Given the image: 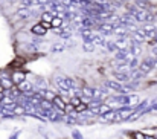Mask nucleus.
<instances>
[{
    "label": "nucleus",
    "mask_w": 157,
    "mask_h": 139,
    "mask_svg": "<svg viewBox=\"0 0 157 139\" xmlns=\"http://www.w3.org/2000/svg\"><path fill=\"white\" fill-rule=\"evenodd\" d=\"M0 84H2L3 90H9L11 87H14L12 73H9L8 70H2V72H0Z\"/></svg>",
    "instance_id": "2"
},
{
    "label": "nucleus",
    "mask_w": 157,
    "mask_h": 139,
    "mask_svg": "<svg viewBox=\"0 0 157 139\" xmlns=\"http://www.w3.org/2000/svg\"><path fill=\"white\" fill-rule=\"evenodd\" d=\"M114 78L117 80V83H124V84H128L131 83V75L127 73V72H119V70H114Z\"/></svg>",
    "instance_id": "5"
},
{
    "label": "nucleus",
    "mask_w": 157,
    "mask_h": 139,
    "mask_svg": "<svg viewBox=\"0 0 157 139\" xmlns=\"http://www.w3.org/2000/svg\"><path fill=\"white\" fill-rule=\"evenodd\" d=\"M12 113H14V115H15L17 118H18V116H26V109H25L23 105H20V104H17Z\"/></svg>",
    "instance_id": "17"
},
{
    "label": "nucleus",
    "mask_w": 157,
    "mask_h": 139,
    "mask_svg": "<svg viewBox=\"0 0 157 139\" xmlns=\"http://www.w3.org/2000/svg\"><path fill=\"white\" fill-rule=\"evenodd\" d=\"M133 139H147V135L144 132H133Z\"/></svg>",
    "instance_id": "25"
},
{
    "label": "nucleus",
    "mask_w": 157,
    "mask_h": 139,
    "mask_svg": "<svg viewBox=\"0 0 157 139\" xmlns=\"http://www.w3.org/2000/svg\"><path fill=\"white\" fill-rule=\"evenodd\" d=\"M104 86L108 89V93H113V92H116V93H121L124 92V86L121 84V83H117V81H111V80H108V81H105L104 83ZM124 95H127V93L124 92Z\"/></svg>",
    "instance_id": "3"
},
{
    "label": "nucleus",
    "mask_w": 157,
    "mask_h": 139,
    "mask_svg": "<svg viewBox=\"0 0 157 139\" xmlns=\"http://www.w3.org/2000/svg\"><path fill=\"white\" fill-rule=\"evenodd\" d=\"M134 42H137L139 45L147 42V32H145L142 28H140V29H137V31L134 32Z\"/></svg>",
    "instance_id": "10"
},
{
    "label": "nucleus",
    "mask_w": 157,
    "mask_h": 139,
    "mask_svg": "<svg viewBox=\"0 0 157 139\" xmlns=\"http://www.w3.org/2000/svg\"><path fill=\"white\" fill-rule=\"evenodd\" d=\"M81 102H82V99H81L79 96H72V99H70V104H72L73 107H78Z\"/></svg>",
    "instance_id": "23"
},
{
    "label": "nucleus",
    "mask_w": 157,
    "mask_h": 139,
    "mask_svg": "<svg viewBox=\"0 0 157 139\" xmlns=\"http://www.w3.org/2000/svg\"><path fill=\"white\" fill-rule=\"evenodd\" d=\"M72 138L73 139H84L82 135L79 133V130H72Z\"/></svg>",
    "instance_id": "28"
},
{
    "label": "nucleus",
    "mask_w": 157,
    "mask_h": 139,
    "mask_svg": "<svg viewBox=\"0 0 157 139\" xmlns=\"http://www.w3.org/2000/svg\"><path fill=\"white\" fill-rule=\"evenodd\" d=\"M96 28H98V31H99L101 34L105 35V34H113L114 29L117 28V25H116V23H110V22H101Z\"/></svg>",
    "instance_id": "4"
},
{
    "label": "nucleus",
    "mask_w": 157,
    "mask_h": 139,
    "mask_svg": "<svg viewBox=\"0 0 157 139\" xmlns=\"http://www.w3.org/2000/svg\"><path fill=\"white\" fill-rule=\"evenodd\" d=\"M0 92H5V90H3V87H2V84H0Z\"/></svg>",
    "instance_id": "35"
},
{
    "label": "nucleus",
    "mask_w": 157,
    "mask_h": 139,
    "mask_svg": "<svg viewBox=\"0 0 157 139\" xmlns=\"http://www.w3.org/2000/svg\"><path fill=\"white\" fill-rule=\"evenodd\" d=\"M61 50H64V46L63 45H55L52 47V52H61Z\"/></svg>",
    "instance_id": "29"
},
{
    "label": "nucleus",
    "mask_w": 157,
    "mask_h": 139,
    "mask_svg": "<svg viewBox=\"0 0 157 139\" xmlns=\"http://www.w3.org/2000/svg\"><path fill=\"white\" fill-rule=\"evenodd\" d=\"M61 28H63V29H61L59 32H56V35L61 37V38H70V37H72V29H70L67 25H63Z\"/></svg>",
    "instance_id": "12"
},
{
    "label": "nucleus",
    "mask_w": 157,
    "mask_h": 139,
    "mask_svg": "<svg viewBox=\"0 0 157 139\" xmlns=\"http://www.w3.org/2000/svg\"><path fill=\"white\" fill-rule=\"evenodd\" d=\"M117 2H119V5H122V3H127L128 0H117Z\"/></svg>",
    "instance_id": "33"
},
{
    "label": "nucleus",
    "mask_w": 157,
    "mask_h": 139,
    "mask_svg": "<svg viewBox=\"0 0 157 139\" xmlns=\"http://www.w3.org/2000/svg\"><path fill=\"white\" fill-rule=\"evenodd\" d=\"M15 15L18 18H28L31 15V11H29V8H20V9H17Z\"/></svg>",
    "instance_id": "15"
},
{
    "label": "nucleus",
    "mask_w": 157,
    "mask_h": 139,
    "mask_svg": "<svg viewBox=\"0 0 157 139\" xmlns=\"http://www.w3.org/2000/svg\"><path fill=\"white\" fill-rule=\"evenodd\" d=\"M26 80V73L23 72V70H14L12 72V83H14V86H18V84H21L23 81Z\"/></svg>",
    "instance_id": "6"
},
{
    "label": "nucleus",
    "mask_w": 157,
    "mask_h": 139,
    "mask_svg": "<svg viewBox=\"0 0 157 139\" xmlns=\"http://www.w3.org/2000/svg\"><path fill=\"white\" fill-rule=\"evenodd\" d=\"M92 42H93V45H99V46H105V45H107L104 37H102V35H98V34H93Z\"/></svg>",
    "instance_id": "16"
},
{
    "label": "nucleus",
    "mask_w": 157,
    "mask_h": 139,
    "mask_svg": "<svg viewBox=\"0 0 157 139\" xmlns=\"http://www.w3.org/2000/svg\"><path fill=\"white\" fill-rule=\"evenodd\" d=\"M154 32H156V35H157V26H156V31H154Z\"/></svg>",
    "instance_id": "36"
},
{
    "label": "nucleus",
    "mask_w": 157,
    "mask_h": 139,
    "mask_svg": "<svg viewBox=\"0 0 157 139\" xmlns=\"http://www.w3.org/2000/svg\"><path fill=\"white\" fill-rule=\"evenodd\" d=\"M147 139H157L154 135H147Z\"/></svg>",
    "instance_id": "32"
},
{
    "label": "nucleus",
    "mask_w": 157,
    "mask_h": 139,
    "mask_svg": "<svg viewBox=\"0 0 157 139\" xmlns=\"http://www.w3.org/2000/svg\"><path fill=\"white\" fill-rule=\"evenodd\" d=\"M154 69H157V58H154Z\"/></svg>",
    "instance_id": "34"
},
{
    "label": "nucleus",
    "mask_w": 157,
    "mask_h": 139,
    "mask_svg": "<svg viewBox=\"0 0 157 139\" xmlns=\"http://www.w3.org/2000/svg\"><path fill=\"white\" fill-rule=\"evenodd\" d=\"M105 47L110 50V52H117V46H116V43H113V42H107V45H105Z\"/></svg>",
    "instance_id": "22"
},
{
    "label": "nucleus",
    "mask_w": 157,
    "mask_h": 139,
    "mask_svg": "<svg viewBox=\"0 0 157 139\" xmlns=\"http://www.w3.org/2000/svg\"><path fill=\"white\" fill-rule=\"evenodd\" d=\"M46 32H48V31H46V29H44V28H43L40 23H38V25H35V26H32V34H34V35L44 37V35H46Z\"/></svg>",
    "instance_id": "13"
},
{
    "label": "nucleus",
    "mask_w": 157,
    "mask_h": 139,
    "mask_svg": "<svg viewBox=\"0 0 157 139\" xmlns=\"http://www.w3.org/2000/svg\"><path fill=\"white\" fill-rule=\"evenodd\" d=\"M128 50H130V54L133 55V57H139L140 54H142V47H140V45L137 43V42H131V45H130V47H128Z\"/></svg>",
    "instance_id": "8"
},
{
    "label": "nucleus",
    "mask_w": 157,
    "mask_h": 139,
    "mask_svg": "<svg viewBox=\"0 0 157 139\" xmlns=\"http://www.w3.org/2000/svg\"><path fill=\"white\" fill-rule=\"evenodd\" d=\"M128 67H130V69H139V60H137V57H133V58L130 60Z\"/></svg>",
    "instance_id": "21"
},
{
    "label": "nucleus",
    "mask_w": 157,
    "mask_h": 139,
    "mask_svg": "<svg viewBox=\"0 0 157 139\" xmlns=\"http://www.w3.org/2000/svg\"><path fill=\"white\" fill-rule=\"evenodd\" d=\"M134 5H136L139 9H144V11H148V9L151 8L150 0H134Z\"/></svg>",
    "instance_id": "14"
},
{
    "label": "nucleus",
    "mask_w": 157,
    "mask_h": 139,
    "mask_svg": "<svg viewBox=\"0 0 157 139\" xmlns=\"http://www.w3.org/2000/svg\"><path fill=\"white\" fill-rule=\"evenodd\" d=\"M20 2H21L23 8H31V6H34V5H35L32 0H20Z\"/></svg>",
    "instance_id": "27"
},
{
    "label": "nucleus",
    "mask_w": 157,
    "mask_h": 139,
    "mask_svg": "<svg viewBox=\"0 0 157 139\" xmlns=\"http://www.w3.org/2000/svg\"><path fill=\"white\" fill-rule=\"evenodd\" d=\"M52 104H53V107H55V110H58V112H61V113H64V110H66V102H64V99L59 96V95H56L55 98H53V101H52Z\"/></svg>",
    "instance_id": "7"
},
{
    "label": "nucleus",
    "mask_w": 157,
    "mask_h": 139,
    "mask_svg": "<svg viewBox=\"0 0 157 139\" xmlns=\"http://www.w3.org/2000/svg\"><path fill=\"white\" fill-rule=\"evenodd\" d=\"M53 81H55V84L58 86L59 92L63 93V95H72V90H70V87H69V84H67V81H66V77L56 75V77L53 78Z\"/></svg>",
    "instance_id": "1"
},
{
    "label": "nucleus",
    "mask_w": 157,
    "mask_h": 139,
    "mask_svg": "<svg viewBox=\"0 0 157 139\" xmlns=\"http://www.w3.org/2000/svg\"><path fill=\"white\" fill-rule=\"evenodd\" d=\"M18 135H20V130H17L14 135H11V136H9V139H17V138H18Z\"/></svg>",
    "instance_id": "31"
},
{
    "label": "nucleus",
    "mask_w": 157,
    "mask_h": 139,
    "mask_svg": "<svg viewBox=\"0 0 157 139\" xmlns=\"http://www.w3.org/2000/svg\"><path fill=\"white\" fill-rule=\"evenodd\" d=\"M82 49L87 50V52H93V50H95V45H93V43H84Z\"/></svg>",
    "instance_id": "26"
},
{
    "label": "nucleus",
    "mask_w": 157,
    "mask_h": 139,
    "mask_svg": "<svg viewBox=\"0 0 157 139\" xmlns=\"http://www.w3.org/2000/svg\"><path fill=\"white\" fill-rule=\"evenodd\" d=\"M108 112H111V107L108 105V104H102L101 107H99V116H104V115H107Z\"/></svg>",
    "instance_id": "20"
},
{
    "label": "nucleus",
    "mask_w": 157,
    "mask_h": 139,
    "mask_svg": "<svg viewBox=\"0 0 157 139\" xmlns=\"http://www.w3.org/2000/svg\"><path fill=\"white\" fill-rule=\"evenodd\" d=\"M154 136H156V138H157V133H156V135H154Z\"/></svg>",
    "instance_id": "37"
},
{
    "label": "nucleus",
    "mask_w": 157,
    "mask_h": 139,
    "mask_svg": "<svg viewBox=\"0 0 157 139\" xmlns=\"http://www.w3.org/2000/svg\"><path fill=\"white\" fill-rule=\"evenodd\" d=\"M52 20H53V12H51V11H46V12H43V14H41V22L52 23Z\"/></svg>",
    "instance_id": "19"
},
{
    "label": "nucleus",
    "mask_w": 157,
    "mask_h": 139,
    "mask_svg": "<svg viewBox=\"0 0 157 139\" xmlns=\"http://www.w3.org/2000/svg\"><path fill=\"white\" fill-rule=\"evenodd\" d=\"M86 112H89V105L86 102H81L78 107H75V113H78V115H82Z\"/></svg>",
    "instance_id": "18"
},
{
    "label": "nucleus",
    "mask_w": 157,
    "mask_h": 139,
    "mask_svg": "<svg viewBox=\"0 0 157 139\" xmlns=\"http://www.w3.org/2000/svg\"><path fill=\"white\" fill-rule=\"evenodd\" d=\"M84 29H92V28H95V26H98L96 25V22L93 20V18H90V17H84L82 20H81V23H79Z\"/></svg>",
    "instance_id": "9"
},
{
    "label": "nucleus",
    "mask_w": 157,
    "mask_h": 139,
    "mask_svg": "<svg viewBox=\"0 0 157 139\" xmlns=\"http://www.w3.org/2000/svg\"><path fill=\"white\" fill-rule=\"evenodd\" d=\"M59 26H63V20H61L59 17H53V20H52V28H59Z\"/></svg>",
    "instance_id": "24"
},
{
    "label": "nucleus",
    "mask_w": 157,
    "mask_h": 139,
    "mask_svg": "<svg viewBox=\"0 0 157 139\" xmlns=\"http://www.w3.org/2000/svg\"><path fill=\"white\" fill-rule=\"evenodd\" d=\"M18 89H20V92L21 95H25V93H29V92H34V86L29 83V81H23L21 84H18Z\"/></svg>",
    "instance_id": "11"
},
{
    "label": "nucleus",
    "mask_w": 157,
    "mask_h": 139,
    "mask_svg": "<svg viewBox=\"0 0 157 139\" xmlns=\"http://www.w3.org/2000/svg\"><path fill=\"white\" fill-rule=\"evenodd\" d=\"M40 25H41V26H43V28H44L46 31L52 28V23H48V22H40Z\"/></svg>",
    "instance_id": "30"
}]
</instances>
